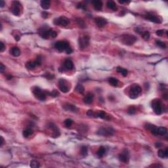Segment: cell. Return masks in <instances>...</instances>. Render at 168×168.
I'll use <instances>...</instances> for the list:
<instances>
[{
    "instance_id": "obj_1",
    "label": "cell",
    "mask_w": 168,
    "mask_h": 168,
    "mask_svg": "<svg viewBox=\"0 0 168 168\" xmlns=\"http://www.w3.org/2000/svg\"><path fill=\"white\" fill-rule=\"evenodd\" d=\"M38 34L41 38L45 39H49L50 37L52 38H55L57 36V32L49 28L48 25L41 26L38 30Z\"/></svg>"
},
{
    "instance_id": "obj_2",
    "label": "cell",
    "mask_w": 168,
    "mask_h": 168,
    "mask_svg": "<svg viewBox=\"0 0 168 168\" xmlns=\"http://www.w3.org/2000/svg\"><path fill=\"white\" fill-rule=\"evenodd\" d=\"M54 47L57 51L62 52L65 51L66 54H71L73 52V50L71 48L68 41H58L55 43Z\"/></svg>"
},
{
    "instance_id": "obj_3",
    "label": "cell",
    "mask_w": 168,
    "mask_h": 168,
    "mask_svg": "<svg viewBox=\"0 0 168 168\" xmlns=\"http://www.w3.org/2000/svg\"><path fill=\"white\" fill-rule=\"evenodd\" d=\"M151 107L157 115L162 114L163 112V105L158 99H154L151 102Z\"/></svg>"
},
{
    "instance_id": "obj_4",
    "label": "cell",
    "mask_w": 168,
    "mask_h": 168,
    "mask_svg": "<svg viewBox=\"0 0 168 168\" xmlns=\"http://www.w3.org/2000/svg\"><path fill=\"white\" fill-rule=\"evenodd\" d=\"M137 41V38L133 35L124 34L121 36V42L126 45L131 46Z\"/></svg>"
},
{
    "instance_id": "obj_5",
    "label": "cell",
    "mask_w": 168,
    "mask_h": 168,
    "mask_svg": "<svg viewBox=\"0 0 168 168\" xmlns=\"http://www.w3.org/2000/svg\"><path fill=\"white\" fill-rule=\"evenodd\" d=\"M115 131L112 127H101L97 131V134L100 136L104 137H111L114 135Z\"/></svg>"
},
{
    "instance_id": "obj_6",
    "label": "cell",
    "mask_w": 168,
    "mask_h": 168,
    "mask_svg": "<svg viewBox=\"0 0 168 168\" xmlns=\"http://www.w3.org/2000/svg\"><path fill=\"white\" fill-rule=\"evenodd\" d=\"M141 92H142V89L139 85L135 84L132 85L129 91V98L131 99H135L138 98V97L141 93Z\"/></svg>"
},
{
    "instance_id": "obj_7",
    "label": "cell",
    "mask_w": 168,
    "mask_h": 168,
    "mask_svg": "<svg viewBox=\"0 0 168 168\" xmlns=\"http://www.w3.org/2000/svg\"><path fill=\"white\" fill-rule=\"evenodd\" d=\"M32 93L37 99L40 101H44L46 99V91H43L38 87H34L32 89Z\"/></svg>"
},
{
    "instance_id": "obj_8",
    "label": "cell",
    "mask_w": 168,
    "mask_h": 168,
    "mask_svg": "<svg viewBox=\"0 0 168 168\" xmlns=\"http://www.w3.org/2000/svg\"><path fill=\"white\" fill-rule=\"evenodd\" d=\"M59 88L61 92L64 93H66L69 91L71 88V85L69 82H68L65 79H60L59 80Z\"/></svg>"
},
{
    "instance_id": "obj_9",
    "label": "cell",
    "mask_w": 168,
    "mask_h": 168,
    "mask_svg": "<svg viewBox=\"0 0 168 168\" xmlns=\"http://www.w3.org/2000/svg\"><path fill=\"white\" fill-rule=\"evenodd\" d=\"M22 5L18 1H14L12 2V6L11 8L12 13L15 16H19L22 13Z\"/></svg>"
},
{
    "instance_id": "obj_10",
    "label": "cell",
    "mask_w": 168,
    "mask_h": 168,
    "mask_svg": "<svg viewBox=\"0 0 168 168\" xmlns=\"http://www.w3.org/2000/svg\"><path fill=\"white\" fill-rule=\"evenodd\" d=\"M53 23L56 26H59L61 27H65L70 24V20L68 18L65 16H61L60 17H57L55 18L53 20Z\"/></svg>"
},
{
    "instance_id": "obj_11",
    "label": "cell",
    "mask_w": 168,
    "mask_h": 168,
    "mask_svg": "<svg viewBox=\"0 0 168 168\" xmlns=\"http://www.w3.org/2000/svg\"><path fill=\"white\" fill-rule=\"evenodd\" d=\"M90 43V37L87 35L80 37L78 39V45L81 49H84L87 47Z\"/></svg>"
},
{
    "instance_id": "obj_12",
    "label": "cell",
    "mask_w": 168,
    "mask_h": 168,
    "mask_svg": "<svg viewBox=\"0 0 168 168\" xmlns=\"http://www.w3.org/2000/svg\"><path fill=\"white\" fill-rule=\"evenodd\" d=\"M41 57L38 56L37 57V59L34 61H28L25 64V67L28 70H33L34 69L36 66L41 65Z\"/></svg>"
},
{
    "instance_id": "obj_13",
    "label": "cell",
    "mask_w": 168,
    "mask_h": 168,
    "mask_svg": "<svg viewBox=\"0 0 168 168\" xmlns=\"http://www.w3.org/2000/svg\"><path fill=\"white\" fill-rule=\"evenodd\" d=\"M144 17L146 19L149 20H150V22H152L157 23V24H160V23L162 22V19H161L160 16L155 15L153 13H147V14L145 15Z\"/></svg>"
},
{
    "instance_id": "obj_14",
    "label": "cell",
    "mask_w": 168,
    "mask_h": 168,
    "mask_svg": "<svg viewBox=\"0 0 168 168\" xmlns=\"http://www.w3.org/2000/svg\"><path fill=\"white\" fill-rule=\"evenodd\" d=\"M47 127L52 131L51 137H53V138H57V137H59L60 136V130H59V129L57 127V126H56L55 124H53V123H49L47 125Z\"/></svg>"
},
{
    "instance_id": "obj_15",
    "label": "cell",
    "mask_w": 168,
    "mask_h": 168,
    "mask_svg": "<svg viewBox=\"0 0 168 168\" xmlns=\"http://www.w3.org/2000/svg\"><path fill=\"white\" fill-rule=\"evenodd\" d=\"M118 158H119V161H121L123 163H127L129 161V153L127 152V150L126 149H124L123 150V152L121 154H119L118 156Z\"/></svg>"
},
{
    "instance_id": "obj_16",
    "label": "cell",
    "mask_w": 168,
    "mask_h": 168,
    "mask_svg": "<svg viewBox=\"0 0 168 168\" xmlns=\"http://www.w3.org/2000/svg\"><path fill=\"white\" fill-rule=\"evenodd\" d=\"M74 68V63L70 59H65L63 63V68L62 71L64 70H72Z\"/></svg>"
},
{
    "instance_id": "obj_17",
    "label": "cell",
    "mask_w": 168,
    "mask_h": 168,
    "mask_svg": "<svg viewBox=\"0 0 168 168\" xmlns=\"http://www.w3.org/2000/svg\"><path fill=\"white\" fill-rule=\"evenodd\" d=\"M94 117H99L103 119H106V120H110V116L108 115L107 113L104 111H99L98 112H94Z\"/></svg>"
},
{
    "instance_id": "obj_18",
    "label": "cell",
    "mask_w": 168,
    "mask_h": 168,
    "mask_svg": "<svg viewBox=\"0 0 168 168\" xmlns=\"http://www.w3.org/2000/svg\"><path fill=\"white\" fill-rule=\"evenodd\" d=\"M62 108L66 111H70L72 112H76L78 111V108L74 105L70 104V103H65L62 105Z\"/></svg>"
},
{
    "instance_id": "obj_19",
    "label": "cell",
    "mask_w": 168,
    "mask_h": 168,
    "mask_svg": "<svg viewBox=\"0 0 168 168\" xmlns=\"http://www.w3.org/2000/svg\"><path fill=\"white\" fill-rule=\"evenodd\" d=\"M95 22L99 27H103L107 25L108 21L107 20L103 17H97L95 18Z\"/></svg>"
},
{
    "instance_id": "obj_20",
    "label": "cell",
    "mask_w": 168,
    "mask_h": 168,
    "mask_svg": "<svg viewBox=\"0 0 168 168\" xmlns=\"http://www.w3.org/2000/svg\"><path fill=\"white\" fill-rule=\"evenodd\" d=\"M91 3L93 6V8L97 11H101L102 9H103V2L100 0H93L91 2Z\"/></svg>"
},
{
    "instance_id": "obj_21",
    "label": "cell",
    "mask_w": 168,
    "mask_h": 168,
    "mask_svg": "<svg viewBox=\"0 0 168 168\" xmlns=\"http://www.w3.org/2000/svg\"><path fill=\"white\" fill-rule=\"evenodd\" d=\"M93 99H94V95H93V93H87L85 96V97L83 98V102H84L85 104L90 105V104H91L93 102Z\"/></svg>"
},
{
    "instance_id": "obj_22",
    "label": "cell",
    "mask_w": 168,
    "mask_h": 168,
    "mask_svg": "<svg viewBox=\"0 0 168 168\" xmlns=\"http://www.w3.org/2000/svg\"><path fill=\"white\" fill-rule=\"evenodd\" d=\"M9 52L10 54H11L13 57H18L20 55V50L17 47H13L11 49H10Z\"/></svg>"
},
{
    "instance_id": "obj_23",
    "label": "cell",
    "mask_w": 168,
    "mask_h": 168,
    "mask_svg": "<svg viewBox=\"0 0 168 168\" xmlns=\"http://www.w3.org/2000/svg\"><path fill=\"white\" fill-rule=\"evenodd\" d=\"M106 6H107V7H108V9L112 10L114 11H116L117 10V5H116V3L113 2V1H108V2H107V3H106Z\"/></svg>"
},
{
    "instance_id": "obj_24",
    "label": "cell",
    "mask_w": 168,
    "mask_h": 168,
    "mask_svg": "<svg viewBox=\"0 0 168 168\" xmlns=\"http://www.w3.org/2000/svg\"><path fill=\"white\" fill-rule=\"evenodd\" d=\"M40 5H41V7L43 9L47 10L50 7L51 2L49 0H43V1L40 2Z\"/></svg>"
},
{
    "instance_id": "obj_25",
    "label": "cell",
    "mask_w": 168,
    "mask_h": 168,
    "mask_svg": "<svg viewBox=\"0 0 168 168\" xmlns=\"http://www.w3.org/2000/svg\"><path fill=\"white\" fill-rule=\"evenodd\" d=\"M33 133H34V131H33L32 129L30 128V127H28V128H26V129H25L23 130V137H25V138H28V137L31 135Z\"/></svg>"
},
{
    "instance_id": "obj_26",
    "label": "cell",
    "mask_w": 168,
    "mask_h": 168,
    "mask_svg": "<svg viewBox=\"0 0 168 168\" xmlns=\"http://www.w3.org/2000/svg\"><path fill=\"white\" fill-rule=\"evenodd\" d=\"M108 83H110V85H111L113 87H117L118 85V83H119V81L117 79H116V78H109L108 80Z\"/></svg>"
},
{
    "instance_id": "obj_27",
    "label": "cell",
    "mask_w": 168,
    "mask_h": 168,
    "mask_svg": "<svg viewBox=\"0 0 168 168\" xmlns=\"http://www.w3.org/2000/svg\"><path fill=\"white\" fill-rule=\"evenodd\" d=\"M116 70H117V72L120 73L124 77H126L127 76V74H128V71H127V70H126V68H124L122 67L117 66V68H116Z\"/></svg>"
},
{
    "instance_id": "obj_28",
    "label": "cell",
    "mask_w": 168,
    "mask_h": 168,
    "mask_svg": "<svg viewBox=\"0 0 168 168\" xmlns=\"http://www.w3.org/2000/svg\"><path fill=\"white\" fill-rule=\"evenodd\" d=\"M76 22L78 24V25L79 26V27L81 28H86V25H85V22H84L83 19L80 18H76Z\"/></svg>"
},
{
    "instance_id": "obj_29",
    "label": "cell",
    "mask_w": 168,
    "mask_h": 168,
    "mask_svg": "<svg viewBox=\"0 0 168 168\" xmlns=\"http://www.w3.org/2000/svg\"><path fill=\"white\" fill-rule=\"evenodd\" d=\"M105 153H106V149H105V147H101L99 149H98L97 152V154L99 158H101L103 156L105 155Z\"/></svg>"
},
{
    "instance_id": "obj_30",
    "label": "cell",
    "mask_w": 168,
    "mask_h": 168,
    "mask_svg": "<svg viewBox=\"0 0 168 168\" xmlns=\"http://www.w3.org/2000/svg\"><path fill=\"white\" fill-rule=\"evenodd\" d=\"M75 90L78 93L82 94V93L84 92V91H85V87H84L82 84H79L78 83V84L76 86Z\"/></svg>"
},
{
    "instance_id": "obj_31",
    "label": "cell",
    "mask_w": 168,
    "mask_h": 168,
    "mask_svg": "<svg viewBox=\"0 0 168 168\" xmlns=\"http://www.w3.org/2000/svg\"><path fill=\"white\" fill-rule=\"evenodd\" d=\"M80 154H81V155L82 156H86L87 155V154H88V149H87V147H85V146L82 147L81 149H80Z\"/></svg>"
},
{
    "instance_id": "obj_32",
    "label": "cell",
    "mask_w": 168,
    "mask_h": 168,
    "mask_svg": "<svg viewBox=\"0 0 168 168\" xmlns=\"http://www.w3.org/2000/svg\"><path fill=\"white\" fill-rule=\"evenodd\" d=\"M141 36H142V38H143L145 40H148L150 38V32L149 31H142L140 34Z\"/></svg>"
},
{
    "instance_id": "obj_33",
    "label": "cell",
    "mask_w": 168,
    "mask_h": 168,
    "mask_svg": "<svg viewBox=\"0 0 168 168\" xmlns=\"http://www.w3.org/2000/svg\"><path fill=\"white\" fill-rule=\"evenodd\" d=\"M156 44L157 46H158L159 47L161 48V49H166V44L163 41H160V40H156Z\"/></svg>"
},
{
    "instance_id": "obj_34",
    "label": "cell",
    "mask_w": 168,
    "mask_h": 168,
    "mask_svg": "<svg viewBox=\"0 0 168 168\" xmlns=\"http://www.w3.org/2000/svg\"><path fill=\"white\" fill-rule=\"evenodd\" d=\"M158 155L160 158H167V156L165 154V150H163V149H160L158 150Z\"/></svg>"
},
{
    "instance_id": "obj_35",
    "label": "cell",
    "mask_w": 168,
    "mask_h": 168,
    "mask_svg": "<svg viewBox=\"0 0 168 168\" xmlns=\"http://www.w3.org/2000/svg\"><path fill=\"white\" fill-rule=\"evenodd\" d=\"M30 167L32 168H38L40 167V164H39V162L36 160H32L30 162Z\"/></svg>"
},
{
    "instance_id": "obj_36",
    "label": "cell",
    "mask_w": 168,
    "mask_h": 168,
    "mask_svg": "<svg viewBox=\"0 0 168 168\" xmlns=\"http://www.w3.org/2000/svg\"><path fill=\"white\" fill-rule=\"evenodd\" d=\"M136 110H137V109H136L135 107L134 106H131L127 110V113L130 115H133L136 113Z\"/></svg>"
},
{
    "instance_id": "obj_37",
    "label": "cell",
    "mask_w": 168,
    "mask_h": 168,
    "mask_svg": "<svg viewBox=\"0 0 168 168\" xmlns=\"http://www.w3.org/2000/svg\"><path fill=\"white\" fill-rule=\"evenodd\" d=\"M64 125H65V126L66 127H70V126H72V124H73V120H72V119L68 118V119H66L64 120Z\"/></svg>"
},
{
    "instance_id": "obj_38",
    "label": "cell",
    "mask_w": 168,
    "mask_h": 168,
    "mask_svg": "<svg viewBox=\"0 0 168 168\" xmlns=\"http://www.w3.org/2000/svg\"><path fill=\"white\" fill-rule=\"evenodd\" d=\"M48 93L49 94V95H51L53 97H58L59 95V93L57 91V90H53V91L50 92V93L48 92Z\"/></svg>"
},
{
    "instance_id": "obj_39",
    "label": "cell",
    "mask_w": 168,
    "mask_h": 168,
    "mask_svg": "<svg viewBox=\"0 0 168 168\" xmlns=\"http://www.w3.org/2000/svg\"><path fill=\"white\" fill-rule=\"evenodd\" d=\"M76 7L78 9H82L83 10H86V5L82 3H78V4L76 5Z\"/></svg>"
},
{
    "instance_id": "obj_40",
    "label": "cell",
    "mask_w": 168,
    "mask_h": 168,
    "mask_svg": "<svg viewBox=\"0 0 168 168\" xmlns=\"http://www.w3.org/2000/svg\"><path fill=\"white\" fill-rule=\"evenodd\" d=\"M43 76L45 77L46 78L48 79V80H52V79L54 78V75L49 73H45V74Z\"/></svg>"
},
{
    "instance_id": "obj_41",
    "label": "cell",
    "mask_w": 168,
    "mask_h": 168,
    "mask_svg": "<svg viewBox=\"0 0 168 168\" xmlns=\"http://www.w3.org/2000/svg\"><path fill=\"white\" fill-rule=\"evenodd\" d=\"M156 34L158 36H162L164 34V30H157Z\"/></svg>"
},
{
    "instance_id": "obj_42",
    "label": "cell",
    "mask_w": 168,
    "mask_h": 168,
    "mask_svg": "<svg viewBox=\"0 0 168 168\" xmlns=\"http://www.w3.org/2000/svg\"><path fill=\"white\" fill-rule=\"evenodd\" d=\"M5 49V45H4V43H3L2 41H1V42H0V51L2 53L3 52Z\"/></svg>"
},
{
    "instance_id": "obj_43",
    "label": "cell",
    "mask_w": 168,
    "mask_h": 168,
    "mask_svg": "<svg viewBox=\"0 0 168 168\" xmlns=\"http://www.w3.org/2000/svg\"><path fill=\"white\" fill-rule=\"evenodd\" d=\"M87 115L89 117H93L94 116V112L92 110H89L87 112Z\"/></svg>"
},
{
    "instance_id": "obj_44",
    "label": "cell",
    "mask_w": 168,
    "mask_h": 168,
    "mask_svg": "<svg viewBox=\"0 0 168 168\" xmlns=\"http://www.w3.org/2000/svg\"><path fill=\"white\" fill-rule=\"evenodd\" d=\"M5 70V66H4L3 64V63L0 64V72L3 73V71Z\"/></svg>"
},
{
    "instance_id": "obj_45",
    "label": "cell",
    "mask_w": 168,
    "mask_h": 168,
    "mask_svg": "<svg viewBox=\"0 0 168 168\" xmlns=\"http://www.w3.org/2000/svg\"><path fill=\"white\" fill-rule=\"evenodd\" d=\"M48 13L46 11H43L42 13H41V16H42V17H43L44 18H47L48 17Z\"/></svg>"
},
{
    "instance_id": "obj_46",
    "label": "cell",
    "mask_w": 168,
    "mask_h": 168,
    "mask_svg": "<svg viewBox=\"0 0 168 168\" xmlns=\"http://www.w3.org/2000/svg\"><path fill=\"white\" fill-rule=\"evenodd\" d=\"M1 145H0V146L1 147H2V146L3 145V144H4V142H5V140H4V139L3 138V137L2 136H1Z\"/></svg>"
},
{
    "instance_id": "obj_47",
    "label": "cell",
    "mask_w": 168,
    "mask_h": 168,
    "mask_svg": "<svg viewBox=\"0 0 168 168\" xmlns=\"http://www.w3.org/2000/svg\"><path fill=\"white\" fill-rule=\"evenodd\" d=\"M5 5V2H4V1H3V0H2V1H1V8H3V7H4V5Z\"/></svg>"
},
{
    "instance_id": "obj_48",
    "label": "cell",
    "mask_w": 168,
    "mask_h": 168,
    "mask_svg": "<svg viewBox=\"0 0 168 168\" xmlns=\"http://www.w3.org/2000/svg\"><path fill=\"white\" fill-rule=\"evenodd\" d=\"M12 78H13V76H12L11 74H7V75H6V78L7 79V80H11V79H12Z\"/></svg>"
},
{
    "instance_id": "obj_49",
    "label": "cell",
    "mask_w": 168,
    "mask_h": 168,
    "mask_svg": "<svg viewBox=\"0 0 168 168\" xmlns=\"http://www.w3.org/2000/svg\"><path fill=\"white\" fill-rule=\"evenodd\" d=\"M150 167H162V165H160V164H153V165H151Z\"/></svg>"
},
{
    "instance_id": "obj_50",
    "label": "cell",
    "mask_w": 168,
    "mask_h": 168,
    "mask_svg": "<svg viewBox=\"0 0 168 168\" xmlns=\"http://www.w3.org/2000/svg\"><path fill=\"white\" fill-rule=\"evenodd\" d=\"M155 145H156V148H160V147H162V144L158 142V143H156Z\"/></svg>"
},
{
    "instance_id": "obj_51",
    "label": "cell",
    "mask_w": 168,
    "mask_h": 168,
    "mask_svg": "<svg viewBox=\"0 0 168 168\" xmlns=\"http://www.w3.org/2000/svg\"><path fill=\"white\" fill-rule=\"evenodd\" d=\"M165 154H166L167 156L168 157V149L167 148H166V149H165Z\"/></svg>"
}]
</instances>
